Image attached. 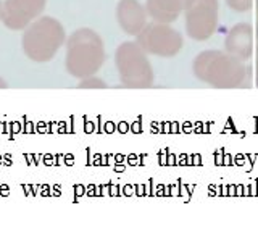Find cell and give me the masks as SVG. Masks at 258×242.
<instances>
[{
  "mask_svg": "<svg viewBox=\"0 0 258 242\" xmlns=\"http://www.w3.org/2000/svg\"><path fill=\"white\" fill-rule=\"evenodd\" d=\"M64 68L76 79L94 76L107 62L105 42L102 36L91 28L73 31L64 42Z\"/></svg>",
  "mask_w": 258,
  "mask_h": 242,
  "instance_id": "cell-2",
  "label": "cell"
},
{
  "mask_svg": "<svg viewBox=\"0 0 258 242\" xmlns=\"http://www.w3.org/2000/svg\"><path fill=\"white\" fill-rule=\"evenodd\" d=\"M5 87H8L7 81H5V79H2V78H0V89H5Z\"/></svg>",
  "mask_w": 258,
  "mask_h": 242,
  "instance_id": "cell-15",
  "label": "cell"
},
{
  "mask_svg": "<svg viewBox=\"0 0 258 242\" xmlns=\"http://www.w3.org/2000/svg\"><path fill=\"white\" fill-rule=\"evenodd\" d=\"M226 4L231 8L232 12L236 13H245L253 10V4L255 0H226Z\"/></svg>",
  "mask_w": 258,
  "mask_h": 242,
  "instance_id": "cell-11",
  "label": "cell"
},
{
  "mask_svg": "<svg viewBox=\"0 0 258 242\" xmlns=\"http://www.w3.org/2000/svg\"><path fill=\"white\" fill-rule=\"evenodd\" d=\"M45 4L47 0H4L0 21L12 31H23L42 15Z\"/></svg>",
  "mask_w": 258,
  "mask_h": 242,
  "instance_id": "cell-7",
  "label": "cell"
},
{
  "mask_svg": "<svg viewBox=\"0 0 258 242\" xmlns=\"http://www.w3.org/2000/svg\"><path fill=\"white\" fill-rule=\"evenodd\" d=\"M185 0H145V10L152 21L174 23L184 13Z\"/></svg>",
  "mask_w": 258,
  "mask_h": 242,
  "instance_id": "cell-10",
  "label": "cell"
},
{
  "mask_svg": "<svg viewBox=\"0 0 258 242\" xmlns=\"http://www.w3.org/2000/svg\"><path fill=\"white\" fill-rule=\"evenodd\" d=\"M192 73L199 81L216 89H237L245 84L248 67L244 60L226 50L210 48L192 62Z\"/></svg>",
  "mask_w": 258,
  "mask_h": 242,
  "instance_id": "cell-1",
  "label": "cell"
},
{
  "mask_svg": "<svg viewBox=\"0 0 258 242\" xmlns=\"http://www.w3.org/2000/svg\"><path fill=\"white\" fill-rule=\"evenodd\" d=\"M115 16L119 28L127 36H137L149 23V13L139 0H119L116 4Z\"/></svg>",
  "mask_w": 258,
  "mask_h": 242,
  "instance_id": "cell-9",
  "label": "cell"
},
{
  "mask_svg": "<svg viewBox=\"0 0 258 242\" xmlns=\"http://www.w3.org/2000/svg\"><path fill=\"white\" fill-rule=\"evenodd\" d=\"M78 87L81 89H105L107 87V83L99 78V76H89V78H84V79H79V84Z\"/></svg>",
  "mask_w": 258,
  "mask_h": 242,
  "instance_id": "cell-12",
  "label": "cell"
},
{
  "mask_svg": "<svg viewBox=\"0 0 258 242\" xmlns=\"http://www.w3.org/2000/svg\"><path fill=\"white\" fill-rule=\"evenodd\" d=\"M256 32L250 23H237L228 31L224 39V50L237 58L248 62L255 55Z\"/></svg>",
  "mask_w": 258,
  "mask_h": 242,
  "instance_id": "cell-8",
  "label": "cell"
},
{
  "mask_svg": "<svg viewBox=\"0 0 258 242\" xmlns=\"http://www.w3.org/2000/svg\"><path fill=\"white\" fill-rule=\"evenodd\" d=\"M253 10H255V32L258 34V0H255V4H253Z\"/></svg>",
  "mask_w": 258,
  "mask_h": 242,
  "instance_id": "cell-13",
  "label": "cell"
},
{
  "mask_svg": "<svg viewBox=\"0 0 258 242\" xmlns=\"http://www.w3.org/2000/svg\"><path fill=\"white\" fill-rule=\"evenodd\" d=\"M255 55H256V68H258V34H256V44H255Z\"/></svg>",
  "mask_w": 258,
  "mask_h": 242,
  "instance_id": "cell-14",
  "label": "cell"
},
{
  "mask_svg": "<svg viewBox=\"0 0 258 242\" xmlns=\"http://www.w3.org/2000/svg\"><path fill=\"white\" fill-rule=\"evenodd\" d=\"M67 31L63 24L48 15H40L26 29H23L21 47L31 62L47 63L58 53L67 42Z\"/></svg>",
  "mask_w": 258,
  "mask_h": 242,
  "instance_id": "cell-3",
  "label": "cell"
},
{
  "mask_svg": "<svg viewBox=\"0 0 258 242\" xmlns=\"http://www.w3.org/2000/svg\"><path fill=\"white\" fill-rule=\"evenodd\" d=\"M185 32L192 40L205 42L220 24V0H185Z\"/></svg>",
  "mask_w": 258,
  "mask_h": 242,
  "instance_id": "cell-5",
  "label": "cell"
},
{
  "mask_svg": "<svg viewBox=\"0 0 258 242\" xmlns=\"http://www.w3.org/2000/svg\"><path fill=\"white\" fill-rule=\"evenodd\" d=\"M115 67L119 81L129 89H149L155 83V71L149 53L137 44V40H126L115 52Z\"/></svg>",
  "mask_w": 258,
  "mask_h": 242,
  "instance_id": "cell-4",
  "label": "cell"
},
{
  "mask_svg": "<svg viewBox=\"0 0 258 242\" xmlns=\"http://www.w3.org/2000/svg\"><path fill=\"white\" fill-rule=\"evenodd\" d=\"M2 7H4V2L0 0V18H2Z\"/></svg>",
  "mask_w": 258,
  "mask_h": 242,
  "instance_id": "cell-16",
  "label": "cell"
},
{
  "mask_svg": "<svg viewBox=\"0 0 258 242\" xmlns=\"http://www.w3.org/2000/svg\"><path fill=\"white\" fill-rule=\"evenodd\" d=\"M136 40L149 55L161 58L176 56L184 45V37L179 31L174 29L171 24L158 21L147 23V26L136 36Z\"/></svg>",
  "mask_w": 258,
  "mask_h": 242,
  "instance_id": "cell-6",
  "label": "cell"
}]
</instances>
